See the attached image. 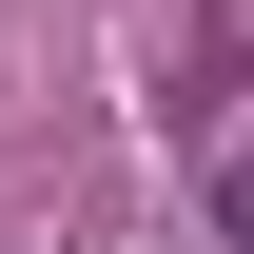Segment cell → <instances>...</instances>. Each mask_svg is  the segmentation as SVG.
<instances>
[{
  "mask_svg": "<svg viewBox=\"0 0 254 254\" xmlns=\"http://www.w3.org/2000/svg\"><path fill=\"white\" fill-rule=\"evenodd\" d=\"M215 235H254V157H235V176H215Z\"/></svg>",
  "mask_w": 254,
  "mask_h": 254,
  "instance_id": "cell-1",
  "label": "cell"
}]
</instances>
